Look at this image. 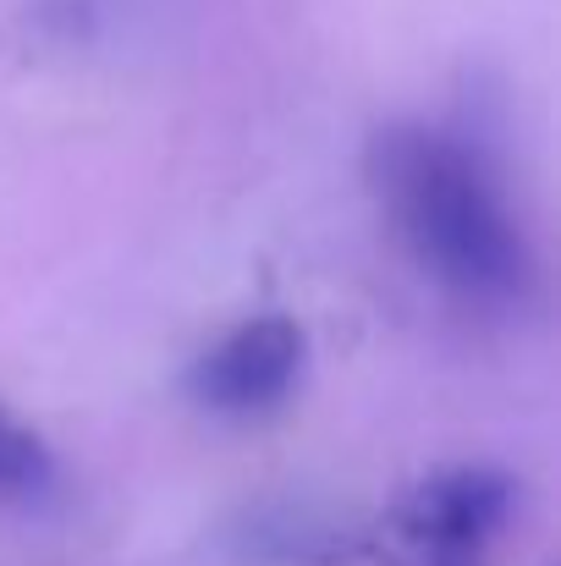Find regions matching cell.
Here are the masks:
<instances>
[{
  "mask_svg": "<svg viewBox=\"0 0 561 566\" xmlns=\"http://www.w3.org/2000/svg\"><path fill=\"white\" fill-rule=\"evenodd\" d=\"M370 182L424 275L451 297L474 308H518L529 297V237L474 144L424 122H396L374 133Z\"/></svg>",
  "mask_w": 561,
  "mask_h": 566,
  "instance_id": "cell-1",
  "label": "cell"
},
{
  "mask_svg": "<svg viewBox=\"0 0 561 566\" xmlns=\"http://www.w3.org/2000/svg\"><path fill=\"white\" fill-rule=\"evenodd\" d=\"M512 501H518V484L501 468L463 462L407 490L391 528L413 566H479L490 539L507 528Z\"/></svg>",
  "mask_w": 561,
  "mask_h": 566,
  "instance_id": "cell-2",
  "label": "cell"
},
{
  "mask_svg": "<svg viewBox=\"0 0 561 566\" xmlns=\"http://www.w3.org/2000/svg\"><path fill=\"white\" fill-rule=\"evenodd\" d=\"M303 358H309V342H303L298 319L259 314V319H242L209 353L193 358L187 396L204 412H220V418H259V412H270L292 396V385L303 375Z\"/></svg>",
  "mask_w": 561,
  "mask_h": 566,
  "instance_id": "cell-3",
  "label": "cell"
},
{
  "mask_svg": "<svg viewBox=\"0 0 561 566\" xmlns=\"http://www.w3.org/2000/svg\"><path fill=\"white\" fill-rule=\"evenodd\" d=\"M50 484V451L0 407V495H39Z\"/></svg>",
  "mask_w": 561,
  "mask_h": 566,
  "instance_id": "cell-4",
  "label": "cell"
}]
</instances>
